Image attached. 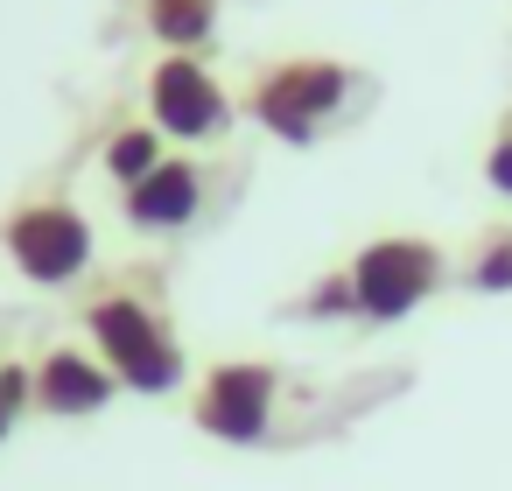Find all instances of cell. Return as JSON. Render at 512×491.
I'll return each mask as SVG.
<instances>
[{"instance_id": "6da1fadb", "label": "cell", "mask_w": 512, "mask_h": 491, "mask_svg": "<svg viewBox=\"0 0 512 491\" xmlns=\"http://www.w3.org/2000/svg\"><path fill=\"white\" fill-rule=\"evenodd\" d=\"M148 274L134 281H106L99 295H85V337L99 351V365L127 386V393H169L183 386V344L169 330V309L141 288Z\"/></svg>"}, {"instance_id": "7a4b0ae2", "label": "cell", "mask_w": 512, "mask_h": 491, "mask_svg": "<svg viewBox=\"0 0 512 491\" xmlns=\"http://www.w3.org/2000/svg\"><path fill=\"white\" fill-rule=\"evenodd\" d=\"M351 64H337V57H281V64H267L253 85H246V113L274 134V141H288V148H309L344 106H351Z\"/></svg>"}, {"instance_id": "3957f363", "label": "cell", "mask_w": 512, "mask_h": 491, "mask_svg": "<svg viewBox=\"0 0 512 491\" xmlns=\"http://www.w3.org/2000/svg\"><path fill=\"white\" fill-rule=\"evenodd\" d=\"M344 274H351V295H358L365 323H400L449 281V253L421 232H386V239H365Z\"/></svg>"}, {"instance_id": "277c9868", "label": "cell", "mask_w": 512, "mask_h": 491, "mask_svg": "<svg viewBox=\"0 0 512 491\" xmlns=\"http://www.w3.org/2000/svg\"><path fill=\"white\" fill-rule=\"evenodd\" d=\"M0 253L15 260L22 281L36 288H71L92 274L99 260V239H92V218L64 197H36V204H15L8 225H0Z\"/></svg>"}, {"instance_id": "5b68a950", "label": "cell", "mask_w": 512, "mask_h": 491, "mask_svg": "<svg viewBox=\"0 0 512 491\" xmlns=\"http://www.w3.org/2000/svg\"><path fill=\"white\" fill-rule=\"evenodd\" d=\"M274 400H281V365H274V358H218V365L197 379L190 421H197L211 442L246 449V442H267Z\"/></svg>"}, {"instance_id": "8992f818", "label": "cell", "mask_w": 512, "mask_h": 491, "mask_svg": "<svg viewBox=\"0 0 512 491\" xmlns=\"http://www.w3.org/2000/svg\"><path fill=\"white\" fill-rule=\"evenodd\" d=\"M148 127L169 134V141L204 148V141L232 134V99H225V85L197 57H162L148 71Z\"/></svg>"}, {"instance_id": "52a82bcc", "label": "cell", "mask_w": 512, "mask_h": 491, "mask_svg": "<svg viewBox=\"0 0 512 491\" xmlns=\"http://www.w3.org/2000/svg\"><path fill=\"white\" fill-rule=\"evenodd\" d=\"M120 393V379L99 365V351H78V344H50L36 358V414L50 421H85V414H106Z\"/></svg>"}, {"instance_id": "ba28073f", "label": "cell", "mask_w": 512, "mask_h": 491, "mask_svg": "<svg viewBox=\"0 0 512 491\" xmlns=\"http://www.w3.org/2000/svg\"><path fill=\"white\" fill-rule=\"evenodd\" d=\"M120 211H127V225H134V232L169 239V232L197 225V211H204V169H197L190 155H169L155 176H141V183L120 197Z\"/></svg>"}, {"instance_id": "9c48e42d", "label": "cell", "mask_w": 512, "mask_h": 491, "mask_svg": "<svg viewBox=\"0 0 512 491\" xmlns=\"http://www.w3.org/2000/svg\"><path fill=\"white\" fill-rule=\"evenodd\" d=\"M148 29H155V43L190 57L218 36V0H148Z\"/></svg>"}, {"instance_id": "30bf717a", "label": "cell", "mask_w": 512, "mask_h": 491, "mask_svg": "<svg viewBox=\"0 0 512 491\" xmlns=\"http://www.w3.org/2000/svg\"><path fill=\"white\" fill-rule=\"evenodd\" d=\"M169 155H162V134L155 127H120L113 141H106V176L120 183V190H134L141 176H155Z\"/></svg>"}, {"instance_id": "8fae6325", "label": "cell", "mask_w": 512, "mask_h": 491, "mask_svg": "<svg viewBox=\"0 0 512 491\" xmlns=\"http://www.w3.org/2000/svg\"><path fill=\"white\" fill-rule=\"evenodd\" d=\"M463 288H470V295H512V225H491V232L470 246Z\"/></svg>"}, {"instance_id": "7c38bea8", "label": "cell", "mask_w": 512, "mask_h": 491, "mask_svg": "<svg viewBox=\"0 0 512 491\" xmlns=\"http://www.w3.org/2000/svg\"><path fill=\"white\" fill-rule=\"evenodd\" d=\"M295 316H309V323H344V316H358V295H351V274L337 267V274H323V281H309V288H302V302H295Z\"/></svg>"}, {"instance_id": "4fadbf2b", "label": "cell", "mask_w": 512, "mask_h": 491, "mask_svg": "<svg viewBox=\"0 0 512 491\" xmlns=\"http://www.w3.org/2000/svg\"><path fill=\"white\" fill-rule=\"evenodd\" d=\"M0 407H8V414L36 407V365H15V358H0Z\"/></svg>"}, {"instance_id": "5bb4252c", "label": "cell", "mask_w": 512, "mask_h": 491, "mask_svg": "<svg viewBox=\"0 0 512 491\" xmlns=\"http://www.w3.org/2000/svg\"><path fill=\"white\" fill-rule=\"evenodd\" d=\"M484 183L512 204V120H505V127L491 134V148H484Z\"/></svg>"}, {"instance_id": "9a60e30c", "label": "cell", "mask_w": 512, "mask_h": 491, "mask_svg": "<svg viewBox=\"0 0 512 491\" xmlns=\"http://www.w3.org/2000/svg\"><path fill=\"white\" fill-rule=\"evenodd\" d=\"M8 428H15V414H8V407H0V442H8Z\"/></svg>"}]
</instances>
